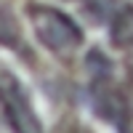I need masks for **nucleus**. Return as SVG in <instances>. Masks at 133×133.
<instances>
[{
	"mask_svg": "<svg viewBox=\"0 0 133 133\" xmlns=\"http://www.w3.org/2000/svg\"><path fill=\"white\" fill-rule=\"evenodd\" d=\"M21 27L14 16V11L8 5H0V45H5L11 51H24V43H21Z\"/></svg>",
	"mask_w": 133,
	"mask_h": 133,
	"instance_id": "obj_5",
	"label": "nucleus"
},
{
	"mask_svg": "<svg viewBox=\"0 0 133 133\" xmlns=\"http://www.w3.org/2000/svg\"><path fill=\"white\" fill-rule=\"evenodd\" d=\"M27 14L32 21L37 43L45 51H51L59 59H69L72 53L83 45V29L75 24L72 16H66L64 11L53 8V5H40V3H29Z\"/></svg>",
	"mask_w": 133,
	"mask_h": 133,
	"instance_id": "obj_2",
	"label": "nucleus"
},
{
	"mask_svg": "<svg viewBox=\"0 0 133 133\" xmlns=\"http://www.w3.org/2000/svg\"><path fill=\"white\" fill-rule=\"evenodd\" d=\"M109 37H112V45L115 48H133V3L123 5L112 16Z\"/></svg>",
	"mask_w": 133,
	"mask_h": 133,
	"instance_id": "obj_4",
	"label": "nucleus"
},
{
	"mask_svg": "<svg viewBox=\"0 0 133 133\" xmlns=\"http://www.w3.org/2000/svg\"><path fill=\"white\" fill-rule=\"evenodd\" d=\"M66 133H91V130H88V128H83V125H72Z\"/></svg>",
	"mask_w": 133,
	"mask_h": 133,
	"instance_id": "obj_6",
	"label": "nucleus"
},
{
	"mask_svg": "<svg viewBox=\"0 0 133 133\" xmlns=\"http://www.w3.org/2000/svg\"><path fill=\"white\" fill-rule=\"evenodd\" d=\"M85 66H88V77H91V98H93L96 115L107 123H112L120 133H133L130 130V104L125 93L115 85L109 59L98 48H93L85 59Z\"/></svg>",
	"mask_w": 133,
	"mask_h": 133,
	"instance_id": "obj_1",
	"label": "nucleus"
},
{
	"mask_svg": "<svg viewBox=\"0 0 133 133\" xmlns=\"http://www.w3.org/2000/svg\"><path fill=\"white\" fill-rule=\"evenodd\" d=\"M0 112L14 133H45L37 112L32 109L29 93L24 91L21 80L0 66Z\"/></svg>",
	"mask_w": 133,
	"mask_h": 133,
	"instance_id": "obj_3",
	"label": "nucleus"
},
{
	"mask_svg": "<svg viewBox=\"0 0 133 133\" xmlns=\"http://www.w3.org/2000/svg\"><path fill=\"white\" fill-rule=\"evenodd\" d=\"M128 72H130V77H133V48H130V53H128Z\"/></svg>",
	"mask_w": 133,
	"mask_h": 133,
	"instance_id": "obj_7",
	"label": "nucleus"
}]
</instances>
